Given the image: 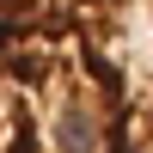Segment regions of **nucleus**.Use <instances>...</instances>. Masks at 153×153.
Segmentation results:
<instances>
[]
</instances>
